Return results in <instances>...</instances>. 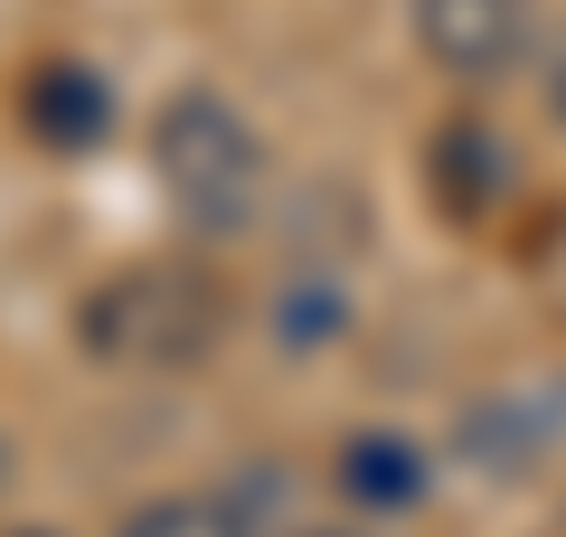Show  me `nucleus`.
<instances>
[{
	"instance_id": "obj_1",
	"label": "nucleus",
	"mask_w": 566,
	"mask_h": 537,
	"mask_svg": "<svg viewBox=\"0 0 566 537\" xmlns=\"http://www.w3.org/2000/svg\"><path fill=\"white\" fill-rule=\"evenodd\" d=\"M151 179H161L170 218H180L189 236H245L255 208H264V141L227 95L189 85V95H170L161 123H151Z\"/></svg>"
},
{
	"instance_id": "obj_2",
	"label": "nucleus",
	"mask_w": 566,
	"mask_h": 537,
	"mask_svg": "<svg viewBox=\"0 0 566 537\" xmlns=\"http://www.w3.org/2000/svg\"><path fill=\"white\" fill-rule=\"evenodd\" d=\"M227 330V293L218 274H199L189 255H151V264H123L95 302H85V349L114 358V368H199Z\"/></svg>"
},
{
	"instance_id": "obj_3",
	"label": "nucleus",
	"mask_w": 566,
	"mask_h": 537,
	"mask_svg": "<svg viewBox=\"0 0 566 537\" xmlns=\"http://www.w3.org/2000/svg\"><path fill=\"white\" fill-rule=\"evenodd\" d=\"M416 48L444 76H510L528 57V0H416Z\"/></svg>"
},
{
	"instance_id": "obj_4",
	"label": "nucleus",
	"mask_w": 566,
	"mask_h": 537,
	"mask_svg": "<svg viewBox=\"0 0 566 537\" xmlns=\"http://www.w3.org/2000/svg\"><path fill=\"white\" fill-rule=\"evenodd\" d=\"M104 114H114V95H104L95 66H48V76L29 85V133H39L48 151H76V141H95Z\"/></svg>"
},
{
	"instance_id": "obj_5",
	"label": "nucleus",
	"mask_w": 566,
	"mask_h": 537,
	"mask_svg": "<svg viewBox=\"0 0 566 537\" xmlns=\"http://www.w3.org/2000/svg\"><path fill=\"white\" fill-rule=\"evenodd\" d=\"M340 491L359 499V509H416L424 453H416L406 434H349V443H340Z\"/></svg>"
},
{
	"instance_id": "obj_6",
	"label": "nucleus",
	"mask_w": 566,
	"mask_h": 537,
	"mask_svg": "<svg viewBox=\"0 0 566 537\" xmlns=\"http://www.w3.org/2000/svg\"><path fill=\"white\" fill-rule=\"evenodd\" d=\"M123 537H255L237 499H208V491H170V499H142L123 518Z\"/></svg>"
},
{
	"instance_id": "obj_7",
	"label": "nucleus",
	"mask_w": 566,
	"mask_h": 537,
	"mask_svg": "<svg viewBox=\"0 0 566 537\" xmlns=\"http://www.w3.org/2000/svg\"><path fill=\"white\" fill-rule=\"evenodd\" d=\"M547 104H557V123H566V39L547 48Z\"/></svg>"
},
{
	"instance_id": "obj_8",
	"label": "nucleus",
	"mask_w": 566,
	"mask_h": 537,
	"mask_svg": "<svg viewBox=\"0 0 566 537\" xmlns=\"http://www.w3.org/2000/svg\"><path fill=\"white\" fill-rule=\"evenodd\" d=\"M322 537H359V528H322Z\"/></svg>"
},
{
	"instance_id": "obj_9",
	"label": "nucleus",
	"mask_w": 566,
	"mask_h": 537,
	"mask_svg": "<svg viewBox=\"0 0 566 537\" xmlns=\"http://www.w3.org/2000/svg\"><path fill=\"white\" fill-rule=\"evenodd\" d=\"M10 537H48V528H10Z\"/></svg>"
}]
</instances>
